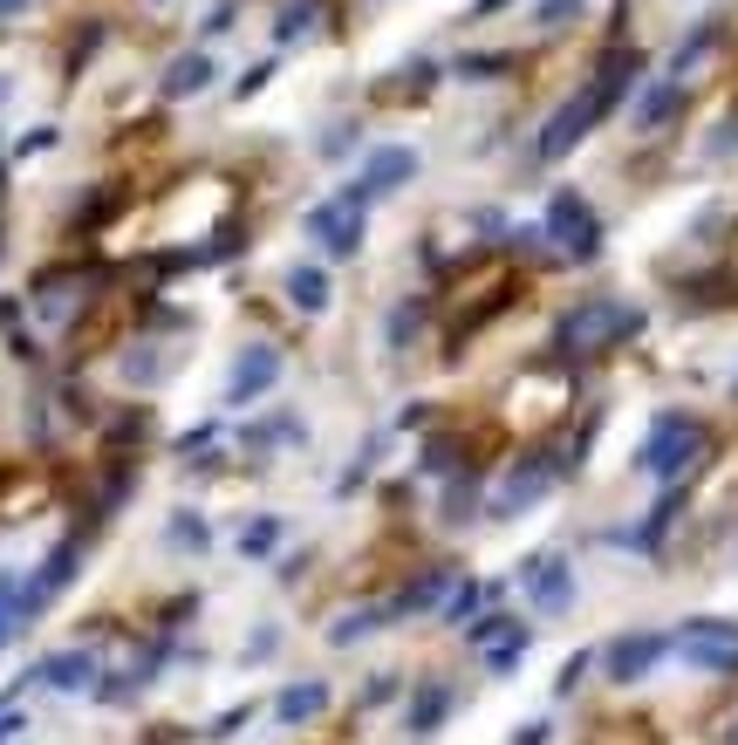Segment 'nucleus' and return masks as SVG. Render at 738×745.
Instances as JSON below:
<instances>
[{
    "mask_svg": "<svg viewBox=\"0 0 738 745\" xmlns=\"http://www.w3.org/2000/svg\"><path fill=\"white\" fill-rule=\"evenodd\" d=\"M629 336H636V315H629V308L595 301V308H574V315L554 328V349H561L568 363H589V356L616 349V343H629Z\"/></svg>",
    "mask_w": 738,
    "mask_h": 745,
    "instance_id": "f257e3e1",
    "label": "nucleus"
},
{
    "mask_svg": "<svg viewBox=\"0 0 738 745\" xmlns=\"http://www.w3.org/2000/svg\"><path fill=\"white\" fill-rule=\"evenodd\" d=\"M704 445H711V424L691 418V410H670V418L656 424V438L643 445V466H650L656 479H683V472L704 458Z\"/></svg>",
    "mask_w": 738,
    "mask_h": 745,
    "instance_id": "f03ea898",
    "label": "nucleus"
},
{
    "mask_svg": "<svg viewBox=\"0 0 738 745\" xmlns=\"http://www.w3.org/2000/svg\"><path fill=\"white\" fill-rule=\"evenodd\" d=\"M547 240L568 253V261H595V247H602V219L589 213V199H574L561 192L547 205Z\"/></svg>",
    "mask_w": 738,
    "mask_h": 745,
    "instance_id": "7ed1b4c3",
    "label": "nucleus"
},
{
    "mask_svg": "<svg viewBox=\"0 0 738 745\" xmlns=\"http://www.w3.org/2000/svg\"><path fill=\"white\" fill-rule=\"evenodd\" d=\"M683 644H691V663H704V671H738V629L731 623H691Z\"/></svg>",
    "mask_w": 738,
    "mask_h": 745,
    "instance_id": "20e7f679",
    "label": "nucleus"
},
{
    "mask_svg": "<svg viewBox=\"0 0 738 745\" xmlns=\"http://www.w3.org/2000/svg\"><path fill=\"white\" fill-rule=\"evenodd\" d=\"M656 657H664V636H629V644H616V657H608V677H636V671H650Z\"/></svg>",
    "mask_w": 738,
    "mask_h": 745,
    "instance_id": "39448f33",
    "label": "nucleus"
},
{
    "mask_svg": "<svg viewBox=\"0 0 738 745\" xmlns=\"http://www.w3.org/2000/svg\"><path fill=\"white\" fill-rule=\"evenodd\" d=\"M315 226H322V240L328 247H355V213H349V205H328V213H315Z\"/></svg>",
    "mask_w": 738,
    "mask_h": 745,
    "instance_id": "423d86ee",
    "label": "nucleus"
},
{
    "mask_svg": "<svg viewBox=\"0 0 738 745\" xmlns=\"http://www.w3.org/2000/svg\"><path fill=\"white\" fill-rule=\"evenodd\" d=\"M533 581H541V602H547V609L568 602V568H561V561H541V568H533Z\"/></svg>",
    "mask_w": 738,
    "mask_h": 745,
    "instance_id": "0eeeda50",
    "label": "nucleus"
},
{
    "mask_svg": "<svg viewBox=\"0 0 738 745\" xmlns=\"http://www.w3.org/2000/svg\"><path fill=\"white\" fill-rule=\"evenodd\" d=\"M397 178H411V151H384V165L370 171L363 192H384V185H397Z\"/></svg>",
    "mask_w": 738,
    "mask_h": 745,
    "instance_id": "6e6552de",
    "label": "nucleus"
},
{
    "mask_svg": "<svg viewBox=\"0 0 738 745\" xmlns=\"http://www.w3.org/2000/svg\"><path fill=\"white\" fill-rule=\"evenodd\" d=\"M206 69H213L206 56H185V62L171 69V96H178V89H198V83H206Z\"/></svg>",
    "mask_w": 738,
    "mask_h": 745,
    "instance_id": "1a4fd4ad",
    "label": "nucleus"
},
{
    "mask_svg": "<svg viewBox=\"0 0 738 745\" xmlns=\"http://www.w3.org/2000/svg\"><path fill=\"white\" fill-rule=\"evenodd\" d=\"M294 295L322 308V301H328V280H322V274H301V280H294Z\"/></svg>",
    "mask_w": 738,
    "mask_h": 745,
    "instance_id": "9d476101",
    "label": "nucleus"
},
{
    "mask_svg": "<svg viewBox=\"0 0 738 745\" xmlns=\"http://www.w3.org/2000/svg\"><path fill=\"white\" fill-rule=\"evenodd\" d=\"M14 8H21V0H0V14H14Z\"/></svg>",
    "mask_w": 738,
    "mask_h": 745,
    "instance_id": "9b49d317",
    "label": "nucleus"
}]
</instances>
